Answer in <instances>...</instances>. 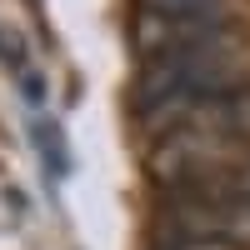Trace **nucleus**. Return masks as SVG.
<instances>
[{"mask_svg":"<svg viewBox=\"0 0 250 250\" xmlns=\"http://www.w3.org/2000/svg\"><path fill=\"white\" fill-rule=\"evenodd\" d=\"M140 120L155 125L160 135H170V130H200V135H215V140L250 145V85L190 100V105H170V110H155V115H140Z\"/></svg>","mask_w":250,"mask_h":250,"instance_id":"obj_3","label":"nucleus"},{"mask_svg":"<svg viewBox=\"0 0 250 250\" xmlns=\"http://www.w3.org/2000/svg\"><path fill=\"white\" fill-rule=\"evenodd\" d=\"M135 10H160V15H225V0H135Z\"/></svg>","mask_w":250,"mask_h":250,"instance_id":"obj_5","label":"nucleus"},{"mask_svg":"<svg viewBox=\"0 0 250 250\" xmlns=\"http://www.w3.org/2000/svg\"><path fill=\"white\" fill-rule=\"evenodd\" d=\"M150 250H235L225 240H170V245H150Z\"/></svg>","mask_w":250,"mask_h":250,"instance_id":"obj_7","label":"nucleus"},{"mask_svg":"<svg viewBox=\"0 0 250 250\" xmlns=\"http://www.w3.org/2000/svg\"><path fill=\"white\" fill-rule=\"evenodd\" d=\"M200 195H250V150L230 165V170H225L210 190H200Z\"/></svg>","mask_w":250,"mask_h":250,"instance_id":"obj_6","label":"nucleus"},{"mask_svg":"<svg viewBox=\"0 0 250 250\" xmlns=\"http://www.w3.org/2000/svg\"><path fill=\"white\" fill-rule=\"evenodd\" d=\"M235 85H245V35L225 40V45L185 50V55L140 60L130 105L135 115H155V110L190 105V100H205V95H225Z\"/></svg>","mask_w":250,"mask_h":250,"instance_id":"obj_1","label":"nucleus"},{"mask_svg":"<svg viewBox=\"0 0 250 250\" xmlns=\"http://www.w3.org/2000/svg\"><path fill=\"white\" fill-rule=\"evenodd\" d=\"M30 135H35V150L45 155V165H50L55 175H65V170H70V150H65V135H60V125L45 115V120H35V130H30Z\"/></svg>","mask_w":250,"mask_h":250,"instance_id":"obj_4","label":"nucleus"},{"mask_svg":"<svg viewBox=\"0 0 250 250\" xmlns=\"http://www.w3.org/2000/svg\"><path fill=\"white\" fill-rule=\"evenodd\" d=\"M130 40H135L140 60H160V55H185V50H205V45L240 40V25L230 15H160V10H135Z\"/></svg>","mask_w":250,"mask_h":250,"instance_id":"obj_2","label":"nucleus"}]
</instances>
